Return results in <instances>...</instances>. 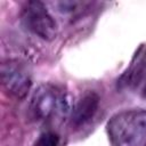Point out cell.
I'll return each instance as SVG.
<instances>
[{"label":"cell","instance_id":"5","mask_svg":"<svg viewBox=\"0 0 146 146\" xmlns=\"http://www.w3.org/2000/svg\"><path fill=\"white\" fill-rule=\"evenodd\" d=\"M99 106V96L95 91L86 92L73 106L71 112V121L75 127L88 123L97 113Z\"/></svg>","mask_w":146,"mask_h":146},{"label":"cell","instance_id":"4","mask_svg":"<svg viewBox=\"0 0 146 146\" xmlns=\"http://www.w3.org/2000/svg\"><path fill=\"white\" fill-rule=\"evenodd\" d=\"M1 83L8 95L19 99L27 95L32 80L24 64L16 59H8L1 64Z\"/></svg>","mask_w":146,"mask_h":146},{"label":"cell","instance_id":"6","mask_svg":"<svg viewBox=\"0 0 146 146\" xmlns=\"http://www.w3.org/2000/svg\"><path fill=\"white\" fill-rule=\"evenodd\" d=\"M146 72V49L140 48V50L135 55L130 66L117 80V88L129 89L136 87L143 79Z\"/></svg>","mask_w":146,"mask_h":146},{"label":"cell","instance_id":"1","mask_svg":"<svg viewBox=\"0 0 146 146\" xmlns=\"http://www.w3.org/2000/svg\"><path fill=\"white\" fill-rule=\"evenodd\" d=\"M112 146H146V110L129 108L114 114L106 123Z\"/></svg>","mask_w":146,"mask_h":146},{"label":"cell","instance_id":"3","mask_svg":"<svg viewBox=\"0 0 146 146\" xmlns=\"http://www.w3.org/2000/svg\"><path fill=\"white\" fill-rule=\"evenodd\" d=\"M24 26L42 40L51 41L57 35V24L41 1H27L21 13Z\"/></svg>","mask_w":146,"mask_h":146},{"label":"cell","instance_id":"2","mask_svg":"<svg viewBox=\"0 0 146 146\" xmlns=\"http://www.w3.org/2000/svg\"><path fill=\"white\" fill-rule=\"evenodd\" d=\"M30 115L39 122H48L68 114L70 100L66 91L54 83H42L30 99Z\"/></svg>","mask_w":146,"mask_h":146},{"label":"cell","instance_id":"7","mask_svg":"<svg viewBox=\"0 0 146 146\" xmlns=\"http://www.w3.org/2000/svg\"><path fill=\"white\" fill-rule=\"evenodd\" d=\"M58 144L59 136L54 131H46L38 137L33 146H58Z\"/></svg>","mask_w":146,"mask_h":146},{"label":"cell","instance_id":"8","mask_svg":"<svg viewBox=\"0 0 146 146\" xmlns=\"http://www.w3.org/2000/svg\"><path fill=\"white\" fill-rule=\"evenodd\" d=\"M141 97H143L144 99H146V84H145V87L143 88V91H141Z\"/></svg>","mask_w":146,"mask_h":146}]
</instances>
